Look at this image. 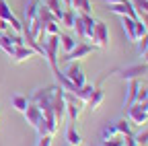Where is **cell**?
Returning <instances> with one entry per match:
<instances>
[{
	"mask_svg": "<svg viewBox=\"0 0 148 146\" xmlns=\"http://www.w3.org/2000/svg\"><path fill=\"white\" fill-rule=\"evenodd\" d=\"M41 47H43V58L49 62L51 70L58 72V51H60V37L58 35H45L43 41H41Z\"/></svg>",
	"mask_w": 148,
	"mask_h": 146,
	"instance_id": "6da1fadb",
	"label": "cell"
},
{
	"mask_svg": "<svg viewBox=\"0 0 148 146\" xmlns=\"http://www.w3.org/2000/svg\"><path fill=\"white\" fill-rule=\"evenodd\" d=\"M56 88H58V84H49V86L35 88L33 95L29 97V103L37 105L41 111H43V109H51V101H53V95H56Z\"/></svg>",
	"mask_w": 148,
	"mask_h": 146,
	"instance_id": "7a4b0ae2",
	"label": "cell"
},
{
	"mask_svg": "<svg viewBox=\"0 0 148 146\" xmlns=\"http://www.w3.org/2000/svg\"><path fill=\"white\" fill-rule=\"evenodd\" d=\"M113 74L119 76L121 80H140V76L148 74V64H132V66H125V68H119V70H113Z\"/></svg>",
	"mask_w": 148,
	"mask_h": 146,
	"instance_id": "3957f363",
	"label": "cell"
},
{
	"mask_svg": "<svg viewBox=\"0 0 148 146\" xmlns=\"http://www.w3.org/2000/svg\"><path fill=\"white\" fill-rule=\"evenodd\" d=\"M125 117L130 119V123H134V125H146L148 123V107L144 103H134L132 107H127L125 109Z\"/></svg>",
	"mask_w": 148,
	"mask_h": 146,
	"instance_id": "277c9868",
	"label": "cell"
},
{
	"mask_svg": "<svg viewBox=\"0 0 148 146\" xmlns=\"http://www.w3.org/2000/svg\"><path fill=\"white\" fill-rule=\"evenodd\" d=\"M90 41H92V47H99V49L109 47V27H107V23H103V21H97L95 23V29H92V35H90Z\"/></svg>",
	"mask_w": 148,
	"mask_h": 146,
	"instance_id": "5b68a950",
	"label": "cell"
},
{
	"mask_svg": "<svg viewBox=\"0 0 148 146\" xmlns=\"http://www.w3.org/2000/svg\"><path fill=\"white\" fill-rule=\"evenodd\" d=\"M51 111H53V117L58 121V125L66 121V93L60 86L56 88V95H53V101H51Z\"/></svg>",
	"mask_w": 148,
	"mask_h": 146,
	"instance_id": "8992f818",
	"label": "cell"
},
{
	"mask_svg": "<svg viewBox=\"0 0 148 146\" xmlns=\"http://www.w3.org/2000/svg\"><path fill=\"white\" fill-rule=\"evenodd\" d=\"M64 76L76 86V88H80L82 84H86V76H84V72H82V68L78 66V62H68V68H66V72H64Z\"/></svg>",
	"mask_w": 148,
	"mask_h": 146,
	"instance_id": "52a82bcc",
	"label": "cell"
},
{
	"mask_svg": "<svg viewBox=\"0 0 148 146\" xmlns=\"http://www.w3.org/2000/svg\"><path fill=\"white\" fill-rule=\"evenodd\" d=\"M92 47L90 43H86V41H78L76 45H74V49L70 51V53H66V62H78V60H84V58H88L90 53H92Z\"/></svg>",
	"mask_w": 148,
	"mask_h": 146,
	"instance_id": "ba28073f",
	"label": "cell"
},
{
	"mask_svg": "<svg viewBox=\"0 0 148 146\" xmlns=\"http://www.w3.org/2000/svg\"><path fill=\"white\" fill-rule=\"evenodd\" d=\"M109 10L115 12L117 16H130V19H138V12L134 10V6H132V2H130V0H121V2L109 4Z\"/></svg>",
	"mask_w": 148,
	"mask_h": 146,
	"instance_id": "9c48e42d",
	"label": "cell"
},
{
	"mask_svg": "<svg viewBox=\"0 0 148 146\" xmlns=\"http://www.w3.org/2000/svg\"><path fill=\"white\" fill-rule=\"evenodd\" d=\"M138 88H140V80H127V84H125V97H123V111L136 103Z\"/></svg>",
	"mask_w": 148,
	"mask_h": 146,
	"instance_id": "30bf717a",
	"label": "cell"
},
{
	"mask_svg": "<svg viewBox=\"0 0 148 146\" xmlns=\"http://www.w3.org/2000/svg\"><path fill=\"white\" fill-rule=\"evenodd\" d=\"M121 21V29L125 33V37L130 43H136V19H130V16H119Z\"/></svg>",
	"mask_w": 148,
	"mask_h": 146,
	"instance_id": "8fae6325",
	"label": "cell"
},
{
	"mask_svg": "<svg viewBox=\"0 0 148 146\" xmlns=\"http://www.w3.org/2000/svg\"><path fill=\"white\" fill-rule=\"evenodd\" d=\"M103 101H105V93H103V88L97 84V86H95V90H92V95L88 97V101H86L84 105L90 109V111H97V109L103 105Z\"/></svg>",
	"mask_w": 148,
	"mask_h": 146,
	"instance_id": "7c38bea8",
	"label": "cell"
},
{
	"mask_svg": "<svg viewBox=\"0 0 148 146\" xmlns=\"http://www.w3.org/2000/svg\"><path fill=\"white\" fill-rule=\"evenodd\" d=\"M23 115H25V121H27L31 127H35V125H37V121L41 119V115H43V113H41V109L37 107V105L29 103V105H27V109L23 111Z\"/></svg>",
	"mask_w": 148,
	"mask_h": 146,
	"instance_id": "4fadbf2b",
	"label": "cell"
},
{
	"mask_svg": "<svg viewBox=\"0 0 148 146\" xmlns=\"http://www.w3.org/2000/svg\"><path fill=\"white\" fill-rule=\"evenodd\" d=\"M66 144L68 146H82V136L74 123H68V127H66Z\"/></svg>",
	"mask_w": 148,
	"mask_h": 146,
	"instance_id": "5bb4252c",
	"label": "cell"
},
{
	"mask_svg": "<svg viewBox=\"0 0 148 146\" xmlns=\"http://www.w3.org/2000/svg\"><path fill=\"white\" fill-rule=\"evenodd\" d=\"M43 6L56 16V21H58L60 23V19H62V14H64V4H62V0H45V2H43Z\"/></svg>",
	"mask_w": 148,
	"mask_h": 146,
	"instance_id": "9a60e30c",
	"label": "cell"
},
{
	"mask_svg": "<svg viewBox=\"0 0 148 146\" xmlns=\"http://www.w3.org/2000/svg\"><path fill=\"white\" fill-rule=\"evenodd\" d=\"M33 56H37V53H35L29 45H18L10 58H12V62H25V60H29V58H33Z\"/></svg>",
	"mask_w": 148,
	"mask_h": 146,
	"instance_id": "2e32d148",
	"label": "cell"
},
{
	"mask_svg": "<svg viewBox=\"0 0 148 146\" xmlns=\"http://www.w3.org/2000/svg\"><path fill=\"white\" fill-rule=\"evenodd\" d=\"M58 37H60V49H62L64 53H70V51L74 49V45L78 43L76 39L72 37V35H66V33H62V31H60Z\"/></svg>",
	"mask_w": 148,
	"mask_h": 146,
	"instance_id": "e0dca14e",
	"label": "cell"
},
{
	"mask_svg": "<svg viewBox=\"0 0 148 146\" xmlns=\"http://www.w3.org/2000/svg\"><path fill=\"white\" fill-rule=\"evenodd\" d=\"M72 10H78V14H92V0H72Z\"/></svg>",
	"mask_w": 148,
	"mask_h": 146,
	"instance_id": "ac0fdd59",
	"label": "cell"
},
{
	"mask_svg": "<svg viewBox=\"0 0 148 146\" xmlns=\"http://www.w3.org/2000/svg\"><path fill=\"white\" fill-rule=\"evenodd\" d=\"M113 125H115V130H117L121 136H134V132H132V123H130V119H127V117L117 119Z\"/></svg>",
	"mask_w": 148,
	"mask_h": 146,
	"instance_id": "d6986e66",
	"label": "cell"
},
{
	"mask_svg": "<svg viewBox=\"0 0 148 146\" xmlns=\"http://www.w3.org/2000/svg\"><path fill=\"white\" fill-rule=\"evenodd\" d=\"M74 21H76V10H72V8H66L64 14H62V19H60V25L72 29L74 27Z\"/></svg>",
	"mask_w": 148,
	"mask_h": 146,
	"instance_id": "ffe728a7",
	"label": "cell"
},
{
	"mask_svg": "<svg viewBox=\"0 0 148 146\" xmlns=\"http://www.w3.org/2000/svg\"><path fill=\"white\" fill-rule=\"evenodd\" d=\"M0 49H2V51L6 53V56L10 58L12 53H14V49H16V45L8 39V35H0Z\"/></svg>",
	"mask_w": 148,
	"mask_h": 146,
	"instance_id": "44dd1931",
	"label": "cell"
},
{
	"mask_svg": "<svg viewBox=\"0 0 148 146\" xmlns=\"http://www.w3.org/2000/svg\"><path fill=\"white\" fill-rule=\"evenodd\" d=\"M10 105L16 109V111H25V109H27V105H29V99L25 97V95H14L12 99H10Z\"/></svg>",
	"mask_w": 148,
	"mask_h": 146,
	"instance_id": "7402d4cb",
	"label": "cell"
},
{
	"mask_svg": "<svg viewBox=\"0 0 148 146\" xmlns=\"http://www.w3.org/2000/svg\"><path fill=\"white\" fill-rule=\"evenodd\" d=\"M115 136H121V134H119V132L115 130V125H113V123H111V125L107 123V125L103 127V130H101V142H107V140H113Z\"/></svg>",
	"mask_w": 148,
	"mask_h": 146,
	"instance_id": "603a6c76",
	"label": "cell"
},
{
	"mask_svg": "<svg viewBox=\"0 0 148 146\" xmlns=\"http://www.w3.org/2000/svg\"><path fill=\"white\" fill-rule=\"evenodd\" d=\"M74 31H76V35H78V39L80 41H86V33H84V21H82V16L80 14H76V21H74V27H72Z\"/></svg>",
	"mask_w": 148,
	"mask_h": 146,
	"instance_id": "cb8c5ba5",
	"label": "cell"
},
{
	"mask_svg": "<svg viewBox=\"0 0 148 146\" xmlns=\"http://www.w3.org/2000/svg\"><path fill=\"white\" fill-rule=\"evenodd\" d=\"M134 140L138 146H148V127L146 125H142V130L138 134H134Z\"/></svg>",
	"mask_w": 148,
	"mask_h": 146,
	"instance_id": "d4e9b609",
	"label": "cell"
},
{
	"mask_svg": "<svg viewBox=\"0 0 148 146\" xmlns=\"http://www.w3.org/2000/svg\"><path fill=\"white\" fill-rule=\"evenodd\" d=\"M43 35H60V23L58 21H49L43 25Z\"/></svg>",
	"mask_w": 148,
	"mask_h": 146,
	"instance_id": "484cf974",
	"label": "cell"
},
{
	"mask_svg": "<svg viewBox=\"0 0 148 146\" xmlns=\"http://www.w3.org/2000/svg\"><path fill=\"white\" fill-rule=\"evenodd\" d=\"M12 10H10V6L6 4V0H0V19H4V21H10L12 19Z\"/></svg>",
	"mask_w": 148,
	"mask_h": 146,
	"instance_id": "4316f807",
	"label": "cell"
},
{
	"mask_svg": "<svg viewBox=\"0 0 148 146\" xmlns=\"http://www.w3.org/2000/svg\"><path fill=\"white\" fill-rule=\"evenodd\" d=\"M134 6V10L140 14V12H148V0H130Z\"/></svg>",
	"mask_w": 148,
	"mask_h": 146,
	"instance_id": "83f0119b",
	"label": "cell"
},
{
	"mask_svg": "<svg viewBox=\"0 0 148 146\" xmlns=\"http://www.w3.org/2000/svg\"><path fill=\"white\" fill-rule=\"evenodd\" d=\"M136 47H138V53H140V56L148 49V33H146V35H142V37L136 41Z\"/></svg>",
	"mask_w": 148,
	"mask_h": 146,
	"instance_id": "f1b7e54d",
	"label": "cell"
},
{
	"mask_svg": "<svg viewBox=\"0 0 148 146\" xmlns=\"http://www.w3.org/2000/svg\"><path fill=\"white\" fill-rule=\"evenodd\" d=\"M8 27H10V31L12 33H23V23L16 19V16H12V19L8 21Z\"/></svg>",
	"mask_w": 148,
	"mask_h": 146,
	"instance_id": "f546056e",
	"label": "cell"
},
{
	"mask_svg": "<svg viewBox=\"0 0 148 146\" xmlns=\"http://www.w3.org/2000/svg\"><path fill=\"white\" fill-rule=\"evenodd\" d=\"M146 33H148V31H146V27L142 25V21H138V19H136V41L142 37V35H146Z\"/></svg>",
	"mask_w": 148,
	"mask_h": 146,
	"instance_id": "4dcf8cb0",
	"label": "cell"
},
{
	"mask_svg": "<svg viewBox=\"0 0 148 146\" xmlns=\"http://www.w3.org/2000/svg\"><path fill=\"white\" fill-rule=\"evenodd\" d=\"M103 146H123V136H115L113 140H107V142H101Z\"/></svg>",
	"mask_w": 148,
	"mask_h": 146,
	"instance_id": "1f68e13d",
	"label": "cell"
},
{
	"mask_svg": "<svg viewBox=\"0 0 148 146\" xmlns=\"http://www.w3.org/2000/svg\"><path fill=\"white\" fill-rule=\"evenodd\" d=\"M51 138L53 136H37V144L35 146H51Z\"/></svg>",
	"mask_w": 148,
	"mask_h": 146,
	"instance_id": "d6a6232c",
	"label": "cell"
},
{
	"mask_svg": "<svg viewBox=\"0 0 148 146\" xmlns=\"http://www.w3.org/2000/svg\"><path fill=\"white\" fill-rule=\"evenodd\" d=\"M146 99H148V88H142V86H140V88H138V97H136V101H138V103H144Z\"/></svg>",
	"mask_w": 148,
	"mask_h": 146,
	"instance_id": "836d02e7",
	"label": "cell"
},
{
	"mask_svg": "<svg viewBox=\"0 0 148 146\" xmlns=\"http://www.w3.org/2000/svg\"><path fill=\"white\" fill-rule=\"evenodd\" d=\"M138 21H142V25H144L146 31H148V12H140V14H138Z\"/></svg>",
	"mask_w": 148,
	"mask_h": 146,
	"instance_id": "e575fe53",
	"label": "cell"
},
{
	"mask_svg": "<svg viewBox=\"0 0 148 146\" xmlns=\"http://www.w3.org/2000/svg\"><path fill=\"white\" fill-rule=\"evenodd\" d=\"M62 4H64V8H72V0H62Z\"/></svg>",
	"mask_w": 148,
	"mask_h": 146,
	"instance_id": "d590c367",
	"label": "cell"
},
{
	"mask_svg": "<svg viewBox=\"0 0 148 146\" xmlns=\"http://www.w3.org/2000/svg\"><path fill=\"white\" fill-rule=\"evenodd\" d=\"M142 60H144V64H148V49L142 53Z\"/></svg>",
	"mask_w": 148,
	"mask_h": 146,
	"instance_id": "8d00e7d4",
	"label": "cell"
},
{
	"mask_svg": "<svg viewBox=\"0 0 148 146\" xmlns=\"http://www.w3.org/2000/svg\"><path fill=\"white\" fill-rule=\"evenodd\" d=\"M95 146H103V144H95Z\"/></svg>",
	"mask_w": 148,
	"mask_h": 146,
	"instance_id": "74e56055",
	"label": "cell"
}]
</instances>
